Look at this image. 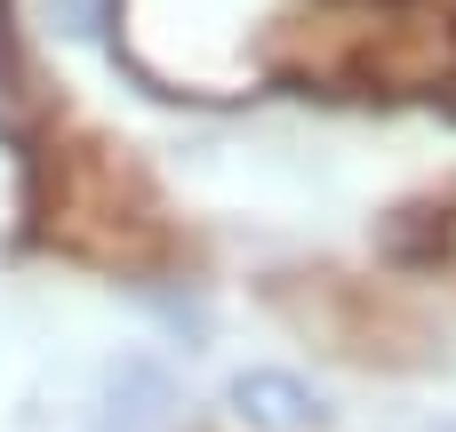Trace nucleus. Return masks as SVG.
Returning <instances> with one entry per match:
<instances>
[{
    "label": "nucleus",
    "instance_id": "3",
    "mask_svg": "<svg viewBox=\"0 0 456 432\" xmlns=\"http://www.w3.org/2000/svg\"><path fill=\"white\" fill-rule=\"evenodd\" d=\"M441 96H449V112H456V72H449V80H441Z\"/></svg>",
    "mask_w": 456,
    "mask_h": 432
},
{
    "label": "nucleus",
    "instance_id": "2",
    "mask_svg": "<svg viewBox=\"0 0 456 432\" xmlns=\"http://www.w3.org/2000/svg\"><path fill=\"white\" fill-rule=\"evenodd\" d=\"M176 425V385L160 361H120L112 385H104V409H96V432H168Z\"/></svg>",
    "mask_w": 456,
    "mask_h": 432
},
{
    "label": "nucleus",
    "instance_id": "1",
    "mask_svg": "<svg viewBox=\"0 0 456 432\" xmlns=\"http://www.w3.org/2000/svg\"><path fill=\"white\" fill-rule=\"evenodd\" d=\"M232 409L256 432H321L329 425L321 393H313L305 377H289V369H248V377H232Z\"/></svg>",
    "mask_w": 456,
    "mask_h": 432
}]
</instances>
